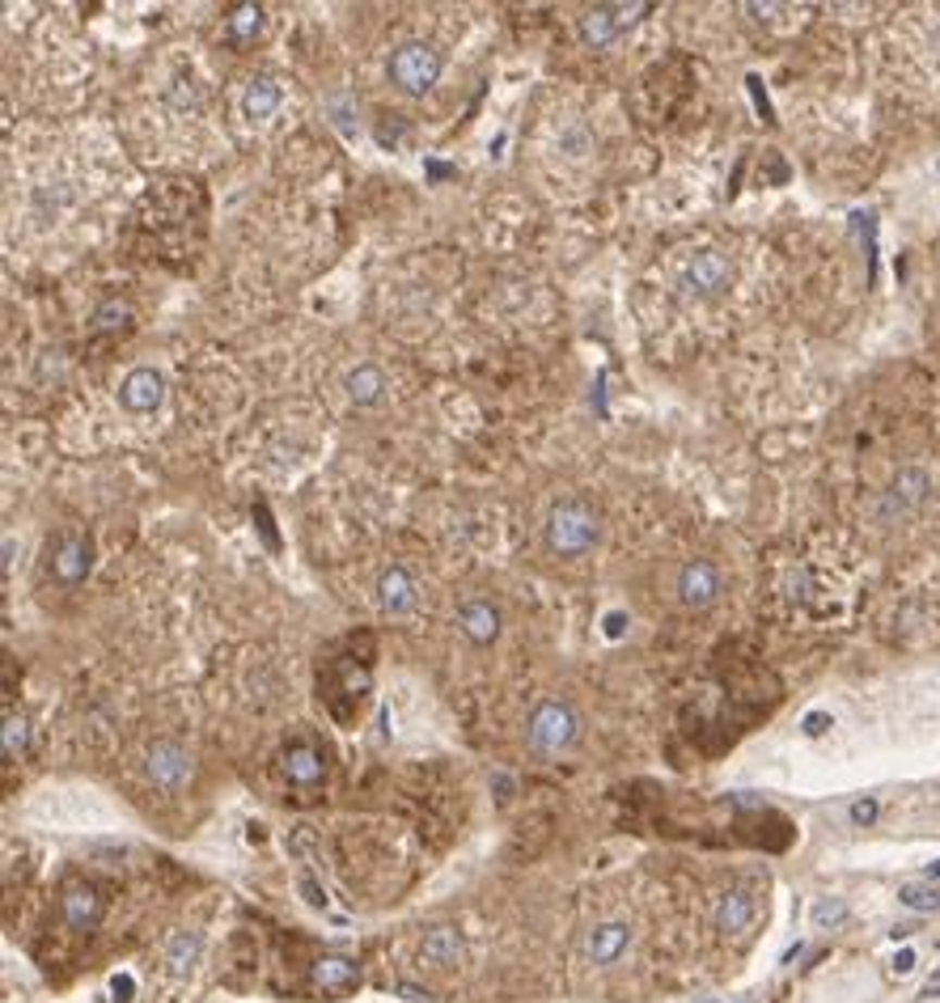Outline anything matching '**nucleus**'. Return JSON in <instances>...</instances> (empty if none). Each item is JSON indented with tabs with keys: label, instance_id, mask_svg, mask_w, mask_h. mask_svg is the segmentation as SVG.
Segmentation results:
<instances>
[{
	"label": "nucleus",
	"instance_id": "1",
	"mask_svg": "<svg viewBox=\"0 0 940 1003\" xmlns=\"http://www.w3.org/2000/svg\"><path fill=\"white\" fill-rule=\"evenodd\" d=\"M543 534H547L551 555L577 559V555H585V550L597 546V538H602V521H597V512H593L585 500H559L547 512V530H543Z\"/></svg>",
	"mask_w": 940,
	"mask_h": 1003
},
{
	"label": "nucleus",
	"instance_id": "2",
	"mask_svg": "<svg viewBox=\"0 0 940 1003\" xmlns=\"http://www.w3.org/2000/svg\"><path fill=\"white\" fill-rule=\"evenodd\" d=\"M525 736H530V745L539 754H559V750H568L581 736V720H577V711L568 703L547 698V703L534 707V716L525 725Z\"/></svg>",
	"mask_w": 940,
	"mask_h": 1003
},
{
	"label": "nucleus",
	"instance_id": "3",
	"mask_svg": "<svg viewBox=\"0 0 940 1003\" xmlns=\"http://www.w3.org/2000/svg\"><path fill=\"white\" fill-rule=\"evenodd\" d=\"M441 77V51L429 42H403L391 55V81L403 94H429Z\"/></svg>",
	"mask_w": 940,
	"mask_h": 1003
},
{
	"label": "nucleus",
	"instance_id": "4",
	"mask_svg": "<svg viewBox=\"0 0 940 1003\" xmlns=\"http://www.w3.org/2000/svg\"><path fill=\"white\" fill-rule=\"evenodd\" d=\"M653 4H593V9H585V17H581V39H585V47H593V51H602V47H610L615 39H623L627 30L648 13Z\"/></svg>",
	"mask_w": 940,
	"mask_h": 1003
},
{
	"label": "nucleus",
	"instance_id": "5",
	"mask_svg": "<svg viewBox=\"0 0 940 1003\" xmlns=\"http://www.w3.org/2000/svg\"><path fill=\"white\" fill-rule=\"evenodd\" d=\"M47 568L60 584H81L94 568V542L85 530H64L47 546Z\"/></svg>",
	"mask_w": 940,
	"mask_h": 1003
},
{
	"label": "nucleus",
	"instance_id": "6",
	"mask_svg": "<svg viewBox=\"0 0 940 1003\" xmlns=\"http://www.w3.org/2000/svg\"><path fill=\"white\" fill-rule=\"evenodd\" d=\"M733 280V263L720 255V250H700L682 263V288L695 293V297H716L725 293Z\"/></svg>",
	"mask_w": 940,
	"mask_h": 1003
},
{
	"label": "nucleus",
	"instance_id": "7",
	"mask_svg": "<svg viewBox=\"0 0 940 1003\" xmlns=\"http://www.w3.org/2000/svg\"><path fill=\"white\" fill-rule=\"evenodd\" d=\"M149 779H153L161 792H178L183 783H191V775H196V767H191V754L178 745V741H157L153 750H149Z\"/></svg>",
	"mask_w": 940,
	"mask_h": 1003
},
{
	"label": "nucleus",
	"instance_id": "8",
	"mask_svg": "<svg viewBox=\"0 0 940 1003\" xmlns=\"http://www.w3.org/2000/svg\"><path fill=\"white\" fill-rule=\"evenodd\" d=\"M720 584L725 580H720V568L712 559H691L678 572V602L691 606V610H704L720 597Z\"/></svg>",
	"mask_w": 940,
	"mask_h": 1003
},
{
	"label": "nucleus",
	"instance_id": "9",
	"mask_svg": "<svg viewBox=\"0 0 940 1003\" xmlns=\"http://www.w3.org/2000/svg\"><path fill=\"white\" fill-rule=\"evenodd\" d=\"M161 398H165V382H161L157 369H132L123 377V386H119V403L132 416H153L161 407Z\"/></svg>",
	"mask_w": 940,
	"mask_h": 1003
},
{
	"label": "nucleus",
	"instance_id": "10",
	"mask_svg": "<svg viewBox=\"0 0 940 1003\" xmlns=\"http://www.w3.org/2000/svg\"><path fill=\"white\" fill-rule=\"evenodd\" d=\"M60 906H64V924L73 927V931H81V936L94 931L98 919H102V893L89 886V881H73V886L64 889Z\"/></svg>",
	"mask_w": 940,
	"mask_h": 1003
},
{
	"label": "nucleus",
	"instance_id": "11",
	"mask_svg": "<svg viewBox=\"0 0 940 1003\" xmlns=\"http://www.w3.org/2000/svg\"><path fill=\"white\" fill-rule=\"evenodd\" d=\"M356 982H360V974L348 957H318L310 965V987L322 995H348V991H356Z\"/></svg>",
	"mask_w": 940,
	"mask_h": 1003
},
{
	"label": "nucleus",
	"instance_id": "12",
	"mask_svg": "<svg viewBox=\"0 0 940 1003\" xmlns=\"http://www.w3.org/2000/svg\"><path fill=\"white\" fill-rule=\"evenodd\" d=\"M627 949H631V927L627 924H597L585 936V957L593 965L619 962Z\"/></svg>",
	"mask_w": 940,
	"mask_h": 1003
},
{
	"label": "nucleus",
	"instance_id": "13",
	"mask_svg": "<svg viewBox=\"0 0 940 1003\" xmlns=\"http://www.w3.org/2000/svg\"><path fill=\"white\" fill-rule=\"evenodd\" d=\"M458 627H462V635H467L470 644H479V648H487L496 635H500V610L492 606V602H467L462 610H458Z\"/></svg>",
	"mask_w": 940,
	"mask_h": 1003
},
{
	"label": "nucleus",
	"instance_id": "14",
	"mask_svg": "<svg viewBox=\"0 0 940 1003\" xmlns=\"http://www.w3.org/2000/svg\"><path fill=\"white\" fill-rule=\"evenodd\" d=\"M284 775H288L293 788H313V783H322L326 763H322V754L313 750L310 741H297V745L284 750Z\"/></svg>",
	"mask_w": 940,
	"mask_h": 1003
},
{
	"label": "nucleus",
	"instance_id": "15",
	"mask_svg": "<svg viewBox=\"0 0 940 1003\" xmlns=\"http://www.w3.org/2000/svg\"><path fill=\"white\" fill-rule=\"evenodd\" d=\"M924 496H928V474L915 470V466H906V470H899V479L890 483V492H886V512H911V508L924 504Z\"/></svg>",
	"mask_w": 940,
	"mask_h": 1003
},
{
	"label": "nucleus",
	"instance_id": "16",
	"mask_svg": "<svg viewBox=\"0 0 940 1003\" xmlns=\"http://www.w3.org/2000/svg\"><path fill=\"white\" fill-rule=\"evenodd\" d=\"M378 602L386 615H407L416 606V584L407 577V568H386L378 577Z\"/></svg>",
	"mask_w": 940,
	"mask_h": 1003
},
{
	"label": "nucleus",
	"instance_id": "17",
	"mask_svg": "<svg viewBox=\"0 0 940 1003\" xmlns=\"http://www.w3.org/2000/svg\"><path fill=\"white\" fill-rule=\"evenodd\" d=\"M750 924H754V897H750L745 889H729V893L716 902V931L742 936Z\"/></svg>",
	"mask_w": 940,
	"mask_h": 1003
},
{
	"label": "nucleus",
	"instance_id": "18",
	"mask_svg": "<svg viewBox=\"0 0 940 1003\" xmlns=\"http://www.w3.org/2000/svg\"><path fill=\"white\" fill-rule=\"evenodd\" d=\"M420 957L429 965H436V969H454V965L462 962V936H458V927H432L429 936H424Z\"/></svg>",
	"mask_w": 940,
	"mask_h": 1003
},
{
	"label": "nucleus",
	"instance_id": "19",
	"mask_svg": "<svg viewBox=\"0 0 940 1003\" xmlns=\"http://www.w3.org/2000/svg\"><path fill=\"white\" fill-rule=\"evenodd\" d=\"M344 389H348V398H352L356 407H378L386 398V373L378 364H356L352 373H348V382H344Z\"/></svg>",
	"mask_w": 940,
	"mask_h": 1003
},
{
	"label": "nucleus",
	"instance_id": "20",
	"mask_svg": "<svg viewBox=\"0 0 940 1003\" xmlns=\"http://www.w3.org/2000/svg\"><path fill=\"white\" fill-rule=\"evenodd\" d=\"M280 102H284L280 81H272V77L250 81V89H246V115L250 119H272L275 111H280Z\"/></svg>",
	"mask_w": 940,
	"mask_h": 1003
},
{
	"label": "nucleus",
	"instance_id": "21",
	"mask_svg": "<svg viewBox=\"0 0 940 1003\" xmlns=\"http://www.w3.org/2000/svg\"><path fill=\"white\" fill-rule=\"evenodd\" d=\"M196 957H199V931H174L170 944H165V965L174 974H187Z\"/></svg>",
	"mask_w": 940,
	"mask_h": 1003
},
{
	"label": "nucleus",
	"instance_id": "22",
	"mask_svg": "<svg viewBox=\"0 0 940 1003\" xmlns=\"http://www.w3.org/2000/svg\"><path fill=\"white\" fill-rule=\"evenodd\" d=\"M259 30H263V9L259 4H237L234 13H230V39L237 47L259 39Z\"/></svg>",
	"mask_w": 940,
	"mask_h": 1003
},
{
	"label": "nucleus",
	"instance_id": "23",
	"mask_svg": "<svg viewBox=\"0 0 940 1003\" xmlns=\"http://www.w3.org/2000/svg\"><path fill=\"white\" fill-rule=\"evenodd\" d=\"M26 745H30V720L26 716H4V733H0V750H4V763H13V758H22L26 754Z\"/></svg>",
	"mask_w": 940,
	"mask_h": 1003
},
{
	"label": "nucleus",
	"instance_id": "24",
	"mask_svg": "<svg viewBox=\"0 0 940 1003\" xmlns=\"http://www.w3.org/2000/svg\"><path fill=\"white\" fill-rule=\"evenodd\" d=\"M902 906H911V911H919V915H932V911H940V886H932V881H919V886H902Z\"/></svg>",
	"mask_w": 940,
	"mask_h": 1003
},
{
	"label": "nucleus",
	"instance_id": "25",
	"mask_svg": "<svg viewBox=\"0 0 940 1003\" xmlns=\"http://www.w3.org/2000/svg\"><path fill=\"white\" fill-rule=\"evenodd\" d=\"M848 919V906L839 902V897H822L818 906H814V927H839Z\"/></svg>",
	"mask_w": 940,
	"mask_h": 1003
},
{
	"label": "nucleus",
	"instance_id": "26",
	"mask_svg": "<svg viewBox=\"0 0 940 1003\" xmlns=\"http://www.w3.org/2000/svg\"><path fill=\"white\" fill-rule=\"evenodd\" d=\"M111 991H115V1000H132V995H136L132 974H115V978H111Z\"/></svg>",
	"mask_w": 940,
	"mask_h": 1003
},
{
	"label": "nucleus",
	"instance_id": "27",
	"mask_svg": "<svg viewBox=\"0 0 940 1003\" xmlns=\"http://www.w3.org/2000/svg\"><path fill=\"white\" fill-rule=\"evenodd\" d=\"M873 817H877V801H856V805H852V821H856V826H868Z\"/></svg>",
	"mask_w": 940,
	"mask_h": 1003
},
{
	"label": "nucleus",
	"instance_id": "28",
	"mask_svg": "<svg viewBox=\"0 0 940 1003\" xmlns=\"http://www.w3.org/2000/svg\"><path fill=\"white\" fill-rule=\"evenodd\" d=\"M398 995H403V1000H411V1003H429L432 1000L429 991H420V987H411V982H403V987H398Z\"/></svg>",
	"mask_w": 940,
	"mask_h": 1003
},
{
	"label": "nucleus",
	"instance_id": "29",
	"mask_svg": "<svg viewBox=\"0 0 940 1003\" xmlns=\"http://www.w3.org/2000/svg\"><path fill=\"white\" fill-rule=\"evenodd\" d=\"M911 969H915V949H902L894 957V974H911Z\"/></svg>",
	"mask_w": 940,
	"mask_h": 1003
},
{
	"label": "nucleus",
	"instance_id": "30",
	"mask_svg": "<svg viewBox=\"0 0 940 1003\" xmlns=\"http://www.w3.org/2000/svg\"><path fill=\"white\" fill-rule=\"evenodd\" d=\"M826 725H830V716H822V711H818V716H809V720H805V733L818 736V733H826Z\"/></svg>",
	"mask_w": 940,
	"mask_h": 1003
},
{
	"label": "nucleus",
	"instance_id": "31",
	"mask_svg": "<svg viewBox=\"0 0 940 1003\" xmlns=\"http://www.w3.org/2000/svg\"><path fill=\"white\" fill-rule=\"evenodd\" d=\"M301 889H306V897H310V902H313V906H322V902H326V893H322V889H318V886H313V881H310V877H301Z\"/></svg>",
	"mask_w": 940,
	"mask_h": 1003
},
{
	"label": "nucleus",
	"instance_id": "32",
	"mask_svg": "<svg viewBox=\"0 0 940 1003\" xmlns=\"http://www.w3.org/2000/svg\"><path fill=\"white\" fill-rule=\"evenodd\" d=\"M932 995H940V974H937V978H928V982H924V1000H932Z\"/></svg>",
	"mask_w": 940,
	"mask_h": 1003
},
{
	"label": "nucleus",
	"instance_id": "33",
	"mask_svg": "<svg viewBox=\"0 0 940 1003\" xmlns=\"http://www.w3.org/2000/svg\"><path fill=\"white\" fill-rule=\"evenodd\" d=\"M928 881H932V886L940 881V859H932V864H928Z\"/></svg>",
	"mask_w": 940,
	"mask_h": 1003
}]
</instances>
